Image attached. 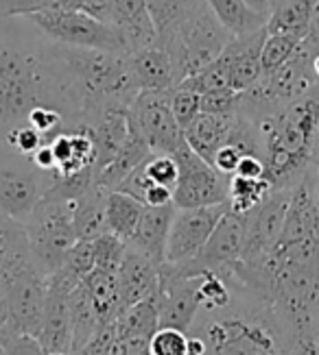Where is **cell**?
Segmentation results:
<instances>
[{"label":"cell","mask_w":319,"mask_h":355,"mask_svg":"<svg viewBox=\"0 0 319 355\" xmlns=\"http://www.w3.org/2000/svg\"><path fill=\"white\" fill-rule=\"evenodd\" d=\"M271 183L263 179H247V177H230L227 183V205L236 214H250L271 194Z\"/></svg>","instance_id":"836d02e7"},{"label":"cell","mask_w":319,"mask_h":355,"mask_svg":"<svg viewBox=\"0 0 319 355\" xmlns=\"http://www.w3.org/2000/svg\"><path fill=\"white\" fill-rule=\"evenodd\" d=\"M245 3L256 13H261V15H265V18H269V13H271V0H245Z\"/></svg>","instance_id":"c3c4849f"},{"label":"cell","mask_w":319,"mask_h":355,"mask_svg":"<svg viewBox=\"0 0 319 355\" xmlns=\"http://www.w3.org/2000/svg\"><path fill=\"white\" fill-rule=\"evenodd\" d=\"M151 155H154V150H151L147 137L140 133V129L136 127L129 118V135H127L123 148L118 150V155L105 166L101 173L95 175V183L101 185L103 190L114 192L120 188V183H123L136 168H138L142 162H147Z\"/></svg>","instance_id":"7402d4cb"},{"label":"cell","mask_w":319,"mask_h":355,"mask_svg":"<svg viewBox=\"0 0 319 355\" xmlns=\"http://www.w3.org/2000/svg\"><path fill=\"white\" fill-rule=\"evenodd\" d=\"M112 24L125 37L129 55L158 46V33L147 0H114Z\"/></svg>","instance_id":"ffe728a7"},{"label":"cell","mask_w":319,"mask_h":355,"mask_svg":"<svg viewBox=\"0 0 319 355\" xmlns=\"http://www.w3.org/2000/svg\"><path fill=\"white\" fill-rule=\"evenodd\" d=\"M291 194L293 188L271 190L263 203L247 214L240 264H256L276 246L286 218L288 203H291Z\"/></svg>","instance_id":"7c38bea8"},{"label":"cell","mask_w":319,"mask_h":355,"mask_svg":"<svg viewBox=\"0 0 319 355\" xmlns=\"http://www.w3.org/2000/svg\"><path fill=\"white\" fill-rule=\"evenodd\" d=\"M313 331H315L317 340H319V307L315 310V316H313Z\"/></svg>","instance_id":"f5cc1de1"},{"label":"cell","mask_w":319,"mask_h":355,"mask_svg":"<svg viewBox=\"0 0 319 355\" xmlns=\"http://www.w3.org/2000/svg\"><path fill=\"white\" fill-rule=\"evenodd\" d=\"M72 288L62 284L55 277H49V299L44 310L42 329L38 340L42 343L47 353H70L72 334H70V312L68 297Z\"/></svg>","instance_id":"ac0fdd59"},{"label":"cell","mask_w":319,"mask_h":355,"mask_svg":"<svg viewBox=\"0 0 319 355\" xmlns=\"http://www.w3.org/2000/svg\"><path fill=\"white\" fill-rule=\"evenodd\" d=\"M247 153L243 150L240 146H236V144H232V142H227L225 146H221L217 153H215V157H212V166H215V171L217 173H221L223 177H234L236 175V168H238V164H240V159L245 157Z\"/></svg>","instance_id":"f6af8a7d"},{"label":"cell","mask_w":319,"mask_h":355,"mask_svg":"<svg viewBox=\"0 0 319 355\" xmlns=\"http://www.w3.org/2000/svg\"><path fill=\"white\" fill-rule=\"evenodd\" d=\"M51 177L44 173L0 171V211L24 223L49 190Z\"/></svg>","instance_id":"5bb4252c"},{"label":"cell","mask_w":319,"mask_h":355,"mask_svg":"<svg viewBox=\"0 0 319 355\" xmlns=\"http://www.w3.org/2000/svg\"><path fill=\"white\" fill-rule=\"evenodd\" d=\"M311 177H313V190H315V198L319 203V164L311 168Z\"/></svg>","instance_id":"f907efd6"},{"label":"cell","mask_w":319,"mask_h":355,"mask_svg":"<svg viewBox=\"0 0 319 355\" xmlns=\"http://www.w3.org/2000/svg\"><path fill=\"white\" fill-rule=\"evenodd\" d=\"M24 229L31 242L35 266L47 277L64 266L70 249L79 242L72 225V200L44 196L33 214L24 220Z\"/></svg>","instance_id":"8992f818"},{"label":"cell","mask_w":319,"mask_h":355,"mask_svg":"<svg viewBox=\"0 0 319 355\" xmlns=\"http://www.w3.org/2000/svg\"><path fill=\"white\" fill-rule=\"evenodd\" d=\"M173 157L179 166V179L173 192V203L177 209L227 203L230 179L217 173L215 166L197 155L186 142L173 153Z\"/></svg>","instance_id":"9c48e42d"},{"label":"cell","mask_w":319,"mask_h":355,"mask_svg":"<svg viewBox=\"0 0 319 355\" xmlns=\"http://www.w3.org/2000/svg\"><path fill=\"white\" fill-rule=\"evenodd\" d=\"M232 301L202 310L188 329V355H291L288 336L276 310L234 284Z\"/></svg>","instance_id":"6da1fadb"},{"label":"cell","mask_w":319,"mask_h":355,"mask_svg":"<svg viewBox=\"0 0 319 355\" xmlns=\"http://www.w3.org/2000/svg\"><path fill=\"white\" fill-rule=\"evenodd\" d=\"M230 205H210V207H188L175 209L169 242H166L164 264H184L204 249L212 231L223 218Z\"/></svg>","instance_id":"8fae6325"},{"label":"cell","mask_w":319,"mask_h":355,"mask_svg":"<svg viewBox=\"0 0 319 355\" xmlns=\"http://www.w3.org/2000/svg\"><path fill=\"white\" fill-rule=\"evenodd\" d=\"M319 164V135H317V144H315V150H313V166Z\"/></svg>","instance_id":"db71d44e"},{"label":"cell","mask_w":319,"mask_h":355,"mask_svg":"<svg viewBox=\"0 0 319 355\" xmlns=\"http://www.w3.org/2000/svg\"><path fill=\"white\" fill-rule=\"evenodd\" d=\"M142 173L147 179L156 185H164L175 192V185L179 179V166L173 155H162V153H154L145 164H142Z\"/></svg>","instance_id":"f35d334b"},{"label":"cell","mask_w":319,"mask_h":355,"mask_svg":"<svg viewBox=\"0 0 319 355\" xmlns=\"http://www.w3.org/2000/svg\"><path fill=\"white\" fill-rule=\"evenodd\" d=\"M160 327L156 299H147L125 307L116 318V336H142L151 338Z\"/></svg>","instance_id":"d6a6232c"},{"label":"cell","mask_w":319,"mask_h":355,"mask_svg":"<svg viewBox=\"0 0 319 355\" xmlns=\"http://www.w3.org/2000/svg\"><path fill=\"white\" fill-rule=\"evenodd\" d=\"M38 105L57 107L53 76L42 53L24 51L0 42V129L5 135L26 125V118Z\"/></svg>","instance_id":"3957f363"},{"label":"cell","mask_w":319,"mask_h":355,"mask_svg":"<svg viewBox=\"0 0 319 355\" xmlns=\"http://www.w3.org/2000/svg\"><path fill=\"white\" fill-rule=\"evenodd\" d=\"M55 155V173L49 177H70L83 171H95L97 146L90 127L64 129L49 140Z\"/></svg>","instance_id":"e0dca14e"},{"label":"cell","mask_w":319,"mask_h":355,"mask_svg":"<svg viewBox=\"0 0 319 355\" xmlns=\"http://www.w3.org/2000/svg\"><path fill=\"white\" fill-rule=\"evenodd\" d=\"M254 125L263 142L265 179L273 190L295 188L313 168L319 135V87Z\"/></svg>","instance_id":"7a4b0ae2"},{"label":"cell","mask_w":319,"mask_h":355,"mask_svg":"<svg viewBox=\"0 0 319 355\" xmlns=\"http://www.w3.org/2000/svg\"><path fill=\"white\" fill-rule=\"evenodd\" d=\"M49 355H70V353H49Z\"/></svg>","instance_id":"11a10c76"},{"label":"cell","mask_w":319,"mask_h":355,"mask_svg":"<svg viewBox=\"0 0 319 355\" xmlns=\"http://www.w3.org/2000/svg\"><path fill=\"white\" fill-rule=\"evenodd\" d=\"M238 101H240V92H234L230 87L206 92V94H202V114H217V116L238 114Z\"/></svg>","instance_id":"b9f144b4"},{"label":"cell","mask_w":319,"mask_h":355,"mask_svg":"<svg viewBox=\"0 0 319 355\" xmlns=\"http://www.w3.org/2000/svg\"><path fill=\"white\" fill-rule=\"evenodd\" d=\"M232 40L234 35L217 20V15L210 11L206 0H202L184 20V24L177 28L173 40L164 46V51L171 53L177 79L181 83L219 59Z\"/></svg>","instance_id":"277c9868"},{"label":"cell","mask_w":319,"mask_h":355,"mask_svg":"<svg viewBox=\"0 0 319 355\" xmlns=\"http://www.w3.org/2000/svg\"><path fill=\"white\" fill-rule=\"evenodd\" d=\"M206 5L234 37L250 35L267 26L265 15L256 13L245 0H206Z\"/></svg>","instance_id":"f1b7e54d"},{"label":"cell","mask_w":319,"mask_h":355,"mask_svg":"<svg viewBox=\"0 0 319 355\" xmlns=\"http://www.w3.org/2000/svg\"><path fill=\"white\" fill-rule=\"evenodd\" d=\"M175 203L164 207H147L142 211V218L138 223L133 238L129 240V249L147 255L154 259L158 266L164 264L166 259V242H169V231L175 216Z\"/></svg>","instance_id":"44dd1931"},{"label":"cell","mask_w":319,"mask_h":355,"mask_svg":"<svg viewBox=\"0 0 319 355\" xmlns=\"http://www.w3.org/2000/svg\"><path fill=\"white\" fill-rule=\"evenodd\" d=\"M145 205L138 198L127 192H110L108 203H105V223H108V234L120 238L125 244L133 238L138 223L142 218Z\"/></svg>","instance_id":"4316f807"},{"label":"cell","mask_w":319,"mask_h":355,"mask_svg":"<svg viewBox=\"0 0 319 355\" xmlns=\"http://www.w3.org/2000/svg\"><path fill=\"white\" fill-rule=\"evenodd\" d=\"M95 135V146H97V164H95V175L101 173L108 166L118 150L123 148L127 135H129V110H110L101 118H97L92 125Z\"/></svg>","instance_id":"cb8c5ba5"},{"label":"cell","mask_w":319,"mask_h":355,"mask_svg":"<svg viewBox=\"0 0 319 355\" xmlns=\"http://www.w3.org/2000/svg\"><path fill=\"white\" fill-rule=\"evenodd\" d=\"M28 259H33V255L24 223L0 211V277Z\"/></svg>","instance_id":"f546056e"},{"label":"cell","mask_w":319,"mask_h":355,"mask_svg":"<svg viewBox=\"0 0 319 355\" xmlns=\"http://www.w3.org/2000/svg\"><path fill=\"white\" fill-rule=\"evenodd\" d=\"M202 277H171L160 272V288L156 292V307L160 327L188 331L202 310L199 303Z\"/></svg>","instance_id":"4fadbf2b"},{"label":"cell","mask_w":319,"mask_h":355,"mask_svg":"<svg viewBox=\"0 0 319 355\" xmlns=\"http://www.w3.org/2000/svg\"><path fill=\"white\" fill-rule=\"evenodd\" d=\"M171 92H138V96L129 105V118L154 153L173 155L184 144V131L179 129L171 110Z\"/></svg>","instance_id":"30bf717a"},{"label":"cell","mask_w":319,"mask_h":355,"mask_svg":"<svg viewBox=\"0 0 319 355\" xmlns=\"http://www.w3.org/2000/svg\"><path fill=\"white\" fill-rule=\"evenodd\" d=\"M245 223L247 214H236L227 209L199 253L184 261V264H162L160 272L171 277H202L210 272L230 277L234 266L240 261Z\"/></svg>","instance_id":"52a82bcc"},{"label":"cell","mask_w":319,"mask_h":355,"mask_svg":"<svg viewBox=\"0 0 319 355\" xmlns=\"http://www.w3.org/2000/svg\"><path fill=\"white\" fill-rule=\"evenodd\" d=\"M83 288L92 299L101 322H114L120 314V297H118V279L116 272L95 268L83 279Z\"/></svg>","instance_id":"1f68e13d"},{"label":"cell","mask_w":319,"mask_h":355,"mask_svg":"<svg viewBox=\"0 0 319 355\" xmlns=\"http://www.w3.org/2000/svg\"><path fill=\"white\" fill-rule=\"evenodd\" d=\"M238 177H247V179H263L265 177V162L258 155H245L240 159L236 168Z\"/></svg>","instance_id":"7dc6e473"},{"label":"cell","mask_w":319,"mask_h":355,"mask_svg":"<svg viewBox=\"0 0 319 355\" xmlns=\"http://www.w3.org/2000/svg\"><path fill=\"white\" fill-rule=\"evenodd\" d=\"M273 3H278V0H271V5H273Z\"/></svg>","instance_id":"6f0895ef"},{"label":"cell","mask_w":319,"mask_h":355,"mask_svg":"<svg viewBox=\"0 0 319 355\" xmlns=\"http://www.w3.org/2000/svg\"><path fill=\"white\" fill-rule=\"evenodd\" d=\"M267 40V26L258 28L250 35L234 37L221 57L227 64V79L234 92H245L256 85L263 76V44Z\"/></svg>","instance_id":"9a60e30c"},{"label":"cell","mask_w":319,"mask_h":355,"mask_svg":"<svg viewBox=\"0 0 319 355\" xmlns=\"http://www.w3.org/2000/svg\"><path fill=\"white\" fill-rule=\"evenodd\" d=\"M5 140H7V144L16 150V153H20V155H24V157H31L33 153L47 142L44 140V135L42 133H38L31 125H20V127H16V129H11L7 135H5Z\"/></svg>","instance_id":"7bdbcfd3"},{"label":"cell","mask_w":319,"mask_h":355,"mask_svg":"<svg viewBox=\"0 0 319 355\" xmlns=\"http://www.w3.org/2000/svg\"><path fill=\"white\" fill-rule=\"evenodd\" d=\"M79 9V0H0V20L28 18L44 11Z\"/></svg>","instance_id":"d590c367"},{"label":"cell","mask_w":319,"mask_h":355,"mask_svg":"<svg viewBox=\"0 0 319 355\" xmlns=\"http://www.w3.org/2000/svg\"><path fill=\"white\" fill-rule=\"evenodd\" d=\"M0 355H5V351H3V349H0Z\"/></svg>","instance_id":"9f6ffc18"},{"label":"cell","mask_w":319,"mask_h":355,"mask_svg":"<svg viewBox=\"0 0 319 355\" xmlns=\"http://www.w3.org/2000/svg\"><path fill=\"white\" fill-rule=\"evenodd\" d=\"M127 59L131 79L138 92H166L179 85L175 61L162 46H151V49L131 53Z\"/></svg>","instance_id":"d6986e66"},{"label":"cell","mask_w":319,"mask_h":355,"mask_svg":"<svg viewBox=\"0 0 319 355\" xmlns=\"http://www.w3.org/2000/svg\"><path fill=\"white\" fill-rule=\"evenodd\" d=\"M202 0H147L151 20H154L158 46H164L173 40L177 28L184 24V20L197 9Z\"/></svg>","instance_id":"4dcf8cb0"},{"label":"cell","mask_w":319,"mask_h":355,"mask_svg":"<svg viewBox=\"0 0 319 355\" xmlns=\"http://www.w3.org/2000/svg\"><path fill=\"white\" fill-rule=\"evenodd\" d=\"M92 242H95V268L118 272L120 264H123V257L127 253V244L112 234H105Z\"/></svg>","instance_id":"8d00e7d4"},{"label":"cell","mask_w":319,"mask_h":355,"mask_svg":"<svg viewBox=\"0 0 319 355\" xmlns=\"http://www.w3.org/2000/svg\"><path fill=\"white\" fill-rule=\"evenodd\" d=\"M311 66H313V74H315V79H317V83H319V55H315V57H313Z\"/></svg>","instance_id":"816d5d0a"},{"label":"cell","mask_w":319,"mask_h":355,"mask_svg":"<svg viewBox=\"0 0 319 355\" xmlns=\"http://www.w3.org/2000/svg\"><path fill=\"white\" fill-rule=\"evenodd\" d=\"M31 22L40 33L51 40V44L68 46V49H88L114 55H129L125 37L120 31L110 24L97 20L81 9H62V11H44L22 18Z\"/></svg>","instance_id":"5b68a950"},{"label":"cell","mask_w":319,"mask_h":355,"mask_svg":"<svg viewBox=\"0 0 319 355\" xmlns=\"http://www.w3.org/2000/svg\"><path fill=\"white\" fill-rule=\"evenodd\" d=\"M236 116H217V114H199L184 129L186 144L204 157L208 164L215 157V153L230 142V135L236 125Z\"/></svg>","instance_id":"603a6c76"},{"label":"cell","mask_w":319,"mask_h":355,"mask_svg":"<svg viewBox=\"0 0 319 355\" xmlns=\"http://www.w3.org/2000/svg\"><path fill=\"white\" fill-rule=\"evenodd\" d=\"M190 353V338L188 331L173 329V327H158L151 336L149 355H188Z\"/></svg>","instance_id":"74e56055"},{"label":"cell","mask_w":319,"mask_h":355,"mask_svg":"<svg viewBox=\"0 0 319 355\" xmlns=\"http://www.w3.org/2000/svg\"><path fill=\"white\" fill-rule=\"evenodd\" d=\"M7 325H9V305H7L3 288H0V331H3Z\"/></svg>","instance_id":"681fc988"},{"label":"cell","mask_w":319,"mask_h":355,"mask_svg":"<svg viewBox=\"0 0 319 355\" xmlns=\"http://www.w3.org/2000/svg\"><path fill=\"white\" fill-rule=\"evenodd\" d=\"M116 343V320L114 322H101L92 338L74 353V355H112Z\"/></svg>","instance_id":"ee69618b"},{"label":"cell","mask_w":319,"mask_h":355,"mask_svg":"<svg viewBox=\"0 0 319 355\" xmlns=\"http://www.w3.org/2000/svg\"><path fill=\"white\" fill-rule=\"evenodd\" d=\"M171 110L177 120L179 129L184 131L190 122L202 114V94L188 89V87H173L171 92Z\"/></svg>","instance_id":"ab89813d"},{"label":"cell","mask_w":319,"mask_h":355,"mask_svg":"<svg viewBox=\"0 0 319 355\" xmlns=\"http://www.w3.org/2000/svg\"><path fill=\"white\" fill-rule=\"evenodd\" d=\"M302 42L304 40L293 37V35H271V33H267V40L263 44V55H261L263 74L278 70L280 66L286 64V61H291L297 55V51L302 49Z\"/></svg>","instance_id":"e575fe53"},{"label":"cell","mask_w":319,"mask_h":355,"mask_svg":"<svg viewBox=\"0 0 319 355\" xmlns=\"http://www.w3.org/2000/svg\"><path fill=\"white\" fill-rule=\"evenodd\" d=\"M0 349L5 351V355H49L35 336L22 334L9 325L0 331Z\"/></svg>","instance_id":"60d3db41"},{"label":"cell","mask_w":319,"mask_h":355,"mask_svg":"<svg viewBox=\"0 0 319 355\" xmlns=\"http://www.w3.org/2000/svg\"><path fill=\"white\" fill-rule=\"evenodd\" d=\"M79 9L95 15L97 20L110 22L112 24V15H114V0H79Z\"/></svg>","instance_id":"bcb514c9"},{"label":"cell","mask_w":319,"mask_h":355,"mask_svg":"<svg viewBox=\"0 0 319 355\" xmlns=\"http://www.w3.org/2000/svg\"><path fill=\"white\" fill-rule=\"evenodd\" d=\"M315 5L317 0H278L273 3L267 18V33L306 40Z\"/></svg>","instance_id":"484cf974"},{"label":"cell","mask_w":319,"mask_h":355,"mask_svg":"<svg viewBox=\"0 0 319 355\" xmlns=\"http://www.w3.org/2000/svg\"><path fill=\"white\" fill-rule=\"evenodd\" d=\"M108 190L101 185H92L85 194L72 200V225L77 240L92 242L108 234V223H105V203H108Z\"/></svg>","instance_id":"d4e9b609"},{"label":"cell","mask_w":319,"mask_h":355,"mask_svg":"<svg viewBox=\"0 0 319 355\" xmlns=\"http://www.w3.org/2000/svg\"><path fill=\"white\" fill-rule=\"evenodd\" d=\"M68 312H70V334H72L70 355H74L90 340V338H92V334L101 325L97 307H95L92 299H90L88 290L83 288V284L70 292Z\"/></svg>","instance_id":"83f0119b"},{"label":"cell","mask_w":319,"mask_h":355,"mask_svg":"<svg viewBox=\"0 0 319 355\" xmlns=\"http://www.w3.org/2000/svg\"><path fill=\"white\" fill-rule=\"evenodd\" d=\"M118 297H120V312L125 307L140 303L147 299H154L160 288V266L147 255L133 251L127 246V253L123 257L118 272Z\"/></svg>","instance_id":"2e32d148"},{"label":"cell","mask_w":319,"mask_h":355,"mask_svg":"<svg viewBox=\"0 0 319 355\" xmlns=\"http://www.w3.org/2000/svg\"><path fill=\"white\" fill-rule=\"evenodd\" d=\"M0 288L9 305V327L38 338L49 299V277L28 259L0 277Z\"/></svg>","instance_id":"ba28073f"}]
</instances>
